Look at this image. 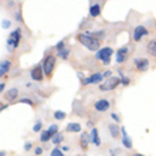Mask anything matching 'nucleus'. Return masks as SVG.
<instances>
[{"label":"nucleus","instance_id":"1","mask_svg":"<svg viewBox=\"0 0 156 156\" xmlns=\"http://www.w3.org/2000/svg\"><path fill=\"white\" fill-rule=\"evenodd\" d=\"M78 40L81 44H84L88 50L91 51H95V50L99 48V38L94 37V36H90V34H80L78 36Z\"/></svg>","mask_w":156,"mask_h":156},{"label":"nucleus","instance_id":"2","mask_svg":"<svg viewBox=\"0 0 156 156\" xmlns=\"http://www.w3.org/2000/svg\"><path fill=\"white\" fill-rule=\"evenodd\" d=\"M20 38H21V30L20 29L14 30V31L9 36L7 41H6V45H7L9 51H13V50L16 48L17 45H19V43H20Z\"/></svg>","mask_w":156,"mask_h":156},{"label":"nucleus","instance_id":"3","mask_svg":"<svg viewBox=\"0 0 156 156\" xmlns=\"http://www.w3.org/2000/svg\"><path fill=\"white\" fill-rule=\"evenodd\" d=\"M114 54V50L111 47H104V48L98 50L97 53H95V57L101 60L104 64H109L111 62V55Z\"/></svg>","mask_w":156,"mask_h":156},{"label":"nucleus","instance_id":"4","mask_svg":"<svg viewBox=\"0 0 156 156\" xmlns=\"http://www.w3.org/2000/svg\"><path fill=\"white\" fill-rule=\"evenodd\" d=\"M54 66H55V57L54 55L45 57L44 61H43V71H44V74H47V75L51 74L54 70Z\"/></svg>","mask_w":156,"mask_h":156},{"label":"nucleus","instance_id":"5","mask_svg":"<svg viewBox=\"0 0 156 156\" xmlns=\"http://www.w3.org/2000/svg\"><path fill=\"white\" fill-rule=\"evenodd\" d=\"M118 84H121V80H119L118 77H111L105 81V84H101V85H99V90H102V91L114 90Z\"/></svg>","mask_w":156,"mask_h":156},{"label":"nucleus","instance_id":"6","mask_svg":"<svg viewBox=\"0 0 156 156\" xmlns=\"http://www.w3.org/2000/svg\"><path fill=\"white\" fill-rule=\"evenodd\" d=\"M102 78H104V75L101 74V73H95V74L90 75L88 78H84V80H82V84H84V85H91V84H98V82L102 81Z\"/></svg>","mask_w":156,"mask_h":156},{"label":"nucleus","instance_id":"7","mask_svg":"<svg viewBox=\"0 0 156 156\" xmlns=\"http://www.w3.org/2000/svg\"><path fill=\"white\" fill-rule=\"evenodd\" d=\"M135 67L138 71H146L149 68V60L148 58H135Z\"/></svg>","mask_w":156,"mask_h":156},{"label":"nucleus","instance_id":"8","mask_svg":"<svg viewBox=\"0 0 156 156\" xmlns=\"http://www.w3.org/2000/svg\"><path fill=\"white\" fill-rule=\"evenodd\" d=\"M148 34V30H146V27H144V26H138V27H135V30H133V40L135 41H139L142 37H145Z\"/></svg>","mask_w":156,"mask_h":156},{"label":"nucleus","instance_id":"9","mask_svg":"<svg viewBox=\"0 0 156 156\" xmlns=\"http://www.w3.org/2000/svg\"><path fill=\"white\" fill-rule=\"evenodd\" d=\"M43 74H44V71H43V67L40 66H36L31 70V73H30V75H31V78L34 81H41L43 80Z\"/></svg>","mask_w":156,"mask_h":156},{"label":"nucleus","instance_id":"10","mask_svg":"<svg viewBox=\"0 0 156 156\" xmlns=\"http://www.w3.org/2000/svg\"><path fill=\"white\" fill-rule=\"evenodd\" d=\"M94 107L98 112H105L107 109H109V101H107V99H98Z\"/></svg>","mask_w":156,"mask_h":156},{"label":"nucleus","instance_id":"11","mask_svg":"<svg viewBox=\"0 0 156 156\" xmlns=\"http://www.w3.org/2000/svg\"><path fill=\"white\" fill-rule=\"evenodd\" d=\"M128 47H122V48H119L116 51V62L118 64H122L125 60H126V55H128Z\"/></svg>","mask_w":156,"mask_h":156},{"label":"nucleus","instance_id":"12","mask_svg":"<svg viewBox=\"0 0 156 156\" xmlns=\"http://www.w3.org/2000/svg\"><path fill=\"white\" fill-rule=\"evenodd\" d=\"M121 132H122V135H123V138H122L123 146H125V148H128V149H131L132 148V140H131V138L128 136L126 129H125V128H121Z\"/></svg>","mask_w":156,"mask_h":156},{"label":"nucleus","instance_id":"13","mask_svg":"<svg viewBox=\"0 0 156 156\" xmlns=\"http://www.w3.org/2000/svg\"><path fill=\"white\" fill-rule=\"evenodd\" d=\"M91 142H92L95 146H99V145H101V139H99L98 129H97V128H92V129H91Z\"/></svg>","mask_w":156,"mask_h":156},{"label":"nucleus","instance_id":"14","mask_svg":"<svg viewBox=\"0 0 156 156\" xmlns=\"http://www.w3.org/2000/svg\"><path fill=\"white\" fill-rule=\"evenodd\" d=\"M99 13H101V6H99L98 3L91 4V7H90V16L91 17H97V16H99Z\"/></svg>","mask_w":156,"mask_h":156},{"label":"nucleus","instance_id":"15","mask_svg":"<svg viewBox=\"0 0 156 156\" xmlns=\"http://www.w3.org/2000/svg\"><path fill=\"white\" fill-rule=\"evenodd\" d=\"M17 95H19V90L17 88H12V90H9L7 92H6V99H9V101H14V99L17 98Z\"/></svg>","mask_w":156,"mask_h":156},{"label":"nucleus","instance_id":"16","mask_svg":"<svg viewBox=\"0 0 156 156\" xmlns=\"http://www.w3.org/2000/svg\"><path fill=\"white\" fill-rule=\"evenodd\" d=\"M53 133L47 129V131H43L41 132V135H40V140L41 142H47V140H50V139H53Z\"/></svg>","mask_w":156,"mask_h":156},{"label":"nucleus","instance_id":"17","mask_svg":"<svg viewBox=\"0 0 156 156\" xmlns=\"http://www.w3.org/2000/svg\"><path fill=\"white\" fill-rule=\"evenodd\" d=\"M9 67H10V61L7 60H3L2 64H0V75H4L9 71Z\"/></svg>","mask_w":156,"mask_h":156},{"label":"nucleus","instance_id":"18","mask_svg":"<svg viewBox=\"0 0 156 156\" xmlns=\"http://www.w3.org/2000/svg\"><path fill=\"white\" fill-rule=\"evenodd\" d=\"M67 131H68V132H80V131H81V125H80V123H77V122H71V123H68Z\"/></svg>","mask_w":156,"mask_h":156},{"label":"nucleus","instance_id":"19","mask_svg":"<svg viewBox=\"0 0 156 156\" xmlns=\"http://www.w3.org/2000/svg\"><path fill=\"white\" fill-rule=\"evenodd\" d=\"M148 53L152 54L153 57H156V40L148 43Z\"/></svg>","mask_w":156,"mask_h":156},{"label":"nucleus","instance_id":"20","mask_svg":"<svg viewBox=\"0 0 156 156\" xmlns=\"http://www.w3.org/2000/svg\"><path fill=\"white\" fill-rule=\"evenodd\" d=\"M88 142H91V135L82 133V136H81V146L84 149H87V146H88Z\"/></svg>","mask_w":156,"mask_h":156},{"label":"nucleus","instance_id":"21","mask_svg":"<svg viewBox=\"0 0 156 156\" xmlns=\"http://www.w3.org/2000/svg\"><path fill=\"white\" fill-rule=\"evenodd\" d=\"M109 132H111L112 138H118V133H119L118 125H109Z\"/></svg>","mask_w":156,"mask_h":156},{"label":"nucleus","instance_id":"22","mask_svg":"<svg viewBox=\"0 0 156 156\" xmlns=\"http://www.w3.org/2000/svg\"><path fill=\"white\" fill-rule=\"evenodd\" d=\"M118 73H119V77H121V84L122 85H129V78L125 77L122 71H118Z\"/></svg>","mask_w":156,"mask_h":156},{"label":"nucleus","instance_id":"23","mask_svg":"<svg viewBox=\"0 0 156 156\" xmlns=\"http://www.w3.org/2000/svg\"><path fill=\"white\" fill-rule=\"evenodd\" d=\"M68 54H70V48H68V47H67V48H62V50H60V51H58V55H60L61 58H67V57H68Z\"/></svg>","mask_w":156,"mask_h":156},{"label":"nucleus","instance_id":"24","mask_svg":"<svg viewBox=\"0 0 156 156\" xmlns=\"http://www.w3.org/2000/svg\"><path fill=\"white\" fill-rule=\"evenodd\" d=\"M54 118L58 119V121H62V119L66 118V112H62V111H55V112H54Z\"/></svg>","mask_w":156,"mask_h":156},{"label":"nucleus","instance_id":"25","mask_svg":"<svg viewBox=\"0 0 156 156\" xmlns=\"http://www.w3.org/2000/svg\"><path fill=\"white\" fill-rule=\"evenodd\" d=\"M61 140H62V135H61V133H57V135H54V136H53L51 142H53L54 145H58L60 142H61Z\"/></svg>","mask_w":156,"mask_h":156},{"label":"nucleus","instance_id":"26","mask_svg":"<svg viewBox=\"0 0 156 156\" xmlns=\"http://www.w3.org/2000/svg\"><path fill=\"white\" fill-rule=\"evenodd\" d=\"M20 102H23V104H29L30 107H34V102H33V101H30L29 98H21V99H20Z\"/></svg>","mask_w":156,"mask_h":156},{"label":"nucleus","instance_id":"27","mask_svg":"<svg viewBox=\"0 0 156 156\" xmlns=\"http://www.w3.org/2000/svg\"><path fill=\"white\" fill-rule=\"evenodd\" d=\"M51 156H64V155H62V152L60 151V149L55 148V149L53 151V152H51Z\"/></svg>","mask_w":156,"mask_h":156},{"label":"nucleus","instance_id":"28","mask_svg":"<svg viewBox=\"0 0 156 156\" xmlns=\"http://www.w3.org/2000/svg\"><path fill=\"white\" fill-rule=\"evenodd\" d=\"M33 131H34V132H38V131H41V121H38V122L36 123V125H34Z\"/></svg>","mask_w":156,"mask_h":156},{"label":"nucleus","instance_id":"29","mask_svg":"<svg viewBox=\"0 0 156 156\" xmlns=\"http://www.w3.org/2000/svg\"><path fill=\"white\" fill-rule=\"evenodd\" d=\"M2 27H3V29H9V27H10V21H9V20H3V21H2Z\"/></svg>","mask_w":156,"mask_h":156},{"label":"nucleus","instance_id":"30","mask_svg":"<svg viewBox=\"0 0 156 156\" xmlns=\"http://www.w3.org/2000/svg\"><path fill=\"white\" fill-rule=\"evenodd\" d=\"M64 48V41H58L57 43V51H60V50Z\"/></svg>","mask_w":156,"mask_h":156},{"label":"nucleus","instance_id":"31","mask_svg":"<svg viewBox=\"0 0 156 156\" xmlns=\"http://www.w3.org/2000/svg\"><path fill=\"white\" fill-rule=\"evenodd\" d=\"M111 118L114 119V121H116V122H119V116L116 115V114H112V115H111Z\"/></svg>","mask_w":156,"mask_h":156},{"label":"nucleus","instance_id":"32","mask_svg":"<svg viewBox=\"0 0 156 156\" xmlns=\"http://www.w3.org/2000/svg\"><path fill=\"white\" fill-rule=\"evenodd\" d=\"M34 153H36V155H40V153H43V149H41V148H36Z\"/></svg>","mask_w":156,"mask_h":156},{"label":"nucleus","instance_id":"33","mask_svg":"<svg viewBox=\"0 0 156 156\" xmlns=\"http://www.w3.org/2000/svg\"><path fill=\"white\" fill-rule=\"evenodd\" d=\"M30 148H31V144H30V142H27V144L24 145V149H26V151H29Z\"/></svg>","mask_w":156,"mask_h":156},{"label":"nucleus","instance_id":"34","mask_svg":"<svg viewBox=\"0 0 156 156\" xmlns=\"http://www.w3.org/2000/svg\"><path fill=\"white\" fill-rule=\"evenodd\" d=\"M4 90V82H2V84H0V91H3Z\"/></svg>","mask_w":156,"mask_h":156},{"label":"nucleus","instance_id":"35","mask_svg":"<svg viewBox=\"0 0 156 156\" xmlns=\"http://www.w3.org/2000/svg\"><path fill=\"white\" fill-rule=\"evenodd\" d=\"M133 156H144V155H139V153H136V155H133Z\"/></svg>","mask_w":156,"mask_h":156},{"label":"nucleus","instance_id":"36","mask_svg":"<svg viewBox=\"0 0 156 156\" xmlns=\"http://www.w3.org/2000/svg\"><path fill=\"white\" fill-rule=\"evenodd\" d=\"M111 156H115V153H114V152H111Z\"/></svg>","mask_w":156,"mask_h":156}]
</instances>
